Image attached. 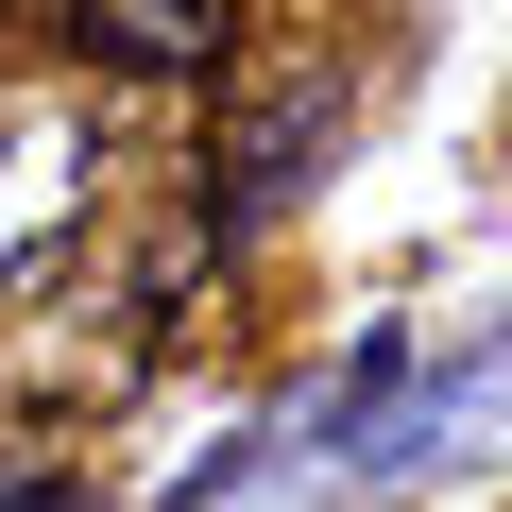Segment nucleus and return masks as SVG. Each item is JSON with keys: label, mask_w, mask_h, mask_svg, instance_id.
<instances>
[{"label": "nucleus", "mask_w": 512, "mask_h": 512, "mask_svg": "<svg viewBox=\"0 0 512 512\" xmlns=\"http://www.w3.org/2000/svg\"><path fill=\"white\" fill-rule=\"evenodd\" d=\"M0 512H52V478H0Z\"/></svg>", "instance_id": "nucleus-1"}]
</instances>
